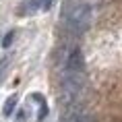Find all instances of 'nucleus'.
<instances>
[{
  "label": "nucleus",
  "instance_id": "obj_1",
  "mask_svg": "<svg viewBox=\"0 0 122 122\" xmlns=\"http://www.w3.org/2000/svg\"><path fill=\"white\" fill-rule=\"evenodd\" d=\"M85 60L79 48H72L66 56L64 79H62V103L66 112H75L85 93Z\"/></svg>",
  "mask_w": 122,
  "mask_h": 122
},
{
  "label": "nucleus",
  "instance_id": "obj_2",
  "mask_svg": "<svg viewBox=\"0 0 122 122\" xmlns=\"http://www.w3.org/2000/svg\"><path fill=\"white\" fill-rule=\"evenodd\" d=\"M89 23H91V6L85 2H79L68 15V29L75 35H81L89 29Z\"/></svg>",
  "mask_w": 122,
  "mask_h": 122
},
{
  "label": "nucleus",
  "instance_id": "obj_3",
  "mask_svg": "<svg viewBox=\"0 0 122 122\" xmlns=\"http://www.w3.org/2000/svg\"><path fill=\"white\" fill-rule=\"evenodd\" d=\"M37 10H41V2L39 0H23L19 4V8H17V15L19 17H31Z\"/></svg>",
  "mask_w": 122,
  "mask_h": 122
},
{
  "label": "nucleus",
  "instance_id": "obj_4",
  "mask_svg": "<svg viewBox=\"0 0 122 122\" xmlns=\"http://www.w3.org/2000/svg\"><path fill=\"white\" fill-rule=\"evenodd\" d=\"M15 108H17V95H10L6 99V103H4V108H2V114H4V116H10Z\"/></svg>",
  "mask_w": 122,
  "mask_h": 122
},
{
  "label": "nucleus",
  "instance_id": "obj_5",
  "mask_svg": "<svg viewBox=\"0 0 122 122\" xmlns=\"http://www.w3.org/2000/svg\"><path fill=\"white\" fill-rule=\"evenodd\" d=\"M8 64H10V58H8V56H0V83H2V81H4V77H6Z\"/></svg>",
  "mask_w": 122,
  "mask_h": 122
},
{
  "label": "nucleus",
  "instance_id": "obj_6",
  "mask_svg": "<svg viewBox=\"0 0 122 122\" xmlns=\"http://www.w3.org/2000/svg\"><path fill=\"white\" fill-rule=\"evenodd\" d=\"M13 39H15V31H8L4 35V39H2V48H8V46L13 44Z\"/></svg>",
  "mask_w": 122,
  "mask_h": 122
},
{
  "label": "nucleus",
  "instance_id": "obj_7",
  "mask_svg": "<svg viewBox=\"0 0 122 122\" xmlns=\"http://www.w3.org/2000/svg\"><path fill=\"white\" fill-rule=\"evenodd\" d=\"M25 120H27V110H21L17 114V122H25Z\"/></svg>",
  "mask_w": 122,
  "mask_h": 122
},
{
  "label": "nucleus",
  "instance_id": "obj_8",
  "mask_svg": "<svg viewBox=\"0 0 122 122\" xmlns=\"http://www.w3.org/2000/svg\"><path fill=\"white\" fill-rule=\"evenodd\" d=\"M39 2H41V10H48V8L52 6V2H54V0H39Z\"/></svg>",
  "mask_w": 122,
  "mask_h": 122
}]
</instances>
